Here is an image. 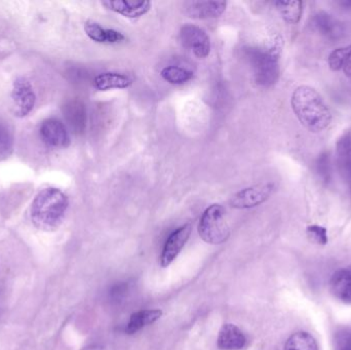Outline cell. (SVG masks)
Masks as SVG:
<instances>
[{
  "label": "cell",
  "instance_id": "cell-25",
  "mask_svg": "<svg viewBox=\"0 0 351 350\" xmlns=\"http://www.w3.org/2000/svg\"><path fill=\"white\" fill-rule=\"evenodd\" d=\"M315 168L323 182L329 183L331 181L332 168L329 153H323L317 158Z\"/></svg>",
  "mask_w": 351,
  "mask_h": 350
},
{
  "label": "cell",
  "instance_id": "cell-19",
  "mask_svg": "<svg viewBox=\"0 0 351 350\" xmlns=\"http://www.w3.org/2000/svg\"><path fill=\"white\" fill-rule=\"evenodd\" d=\"M132 84L131 78L115 72L99 74L94 79V86L98 90H109L113 88H127Z\"/></svg>",
  "mask_w": 351,
  "mask_h": 350
},
{
  "label": "cell",
  "instance_id": "cell-12",
  "mask_svg": "<svg viewBox=\"0 0 351 350\" xmlns=\"http://www.w3.org/2000/svg\"><path fill=\"white\" fill-rule=\"evenodd\" d=\"M103 5L112 12L129 18H138L152 10L150 1H132V0H106Z\"/></svg>",
  "mask_w": 351,
  "mask_h": 350
},
{
  "label": "cell",
  "instance_id": "cell-10",
  "mask_svg": "<svg viewBox=\"0 0 351 350\" xmlns=\"http://www.w3.org/2000/svg\"><path fill=\"white\" fill-rule=\"evenodd\" d=\"M226 6L225 1H189L185 3V12L189 18L206 20L222 16Z\"/></svg>",
  "mask_w": 351,
  "mask_h": 350
},
{
  "label": "cell",
  "instance_id": "cell-29",
  "mask_svg": "<svg viewBox=\"0 0 351 350\" xmlns=\"http://www.w3.org/2000/svg\"><path fill=\"white\" fill-rule=\"evenodd\" d=\"M1 310H2V308H1V300H0V314H1Z\"/></svg>",
  "mask_w": 351,
  "mask_h": 350
},
{
  "label": "cell",
  "instance_id": "cell-5",
  "mask_svg": "<svg viewBox=\"0 0 351 350\" xmlns=\"http://www.w3.org/2000/svg\"><path fill=\"white\" fill-rule=\"evenodd\" d=\"M36 96L26 78L20 77L14 82L12 90V112L16 116L25 117L33 110Z\"/></svg>",
  "mask_w": 351,
  "mask_h": 350
},
{
  "label": "cell",
  "instance_id": "cell-15",
  "mask_svg": "<svg viewBox=\"0 0 351 350\" xmlns=\"http://www.w3.org/2000/svg\"><path fill=\"white\" fill-rule=\"evenodd\" d=\"M334 297L346 304H351V266L339 269L330 281Z\"/></svg>",
  "mask_w": 351,
  "mask_h": 350
},
{
  "label": "cell",
  "instance_id": "cell-2",
  "mask_svg": "<svg viewBox=\"0 0 351 350\" xmlns=\"http://www.w3.org/2000/svg\"><path fill=\"white\" fill-rule=\"evenodd\" d=\"M68 207V197L60 189H43L31 205V220L38 229L53 232L61 225Z\"/></svg>",
  "mask_w": 351,
  "mask_h": 350
},
{
  "label": "cell",
  "instance_id": "cell-4",
  "mask_svg": "<svg viewBox=\"0 0 351 350\" xmlns=\"http://www.w3.org/2000/svg\"><path fill=\"white\" fill-rule=\"evenodd\" d=\"M249 57L258 84L271 86L276 84L280 77V64L278 53L274 49H250Z\"/></svg>",
  "mask_w": 351,
  "mask_h": 350
},
{
  "label": "cell",
  "instance_id": "cell-23",
  "mask_svg": "<svg viewBox=\"0 0 351 350\" xmlns=\"http://www.w3.org/2000/svg\"><path fill=\"white\" fill-rule=\"evenodd\" d=\"M162 76L166 82L172 84H183L193 78V73L189 70L177 66H169L162 70Z\"/></svg>",
  "mask_w": 351,
  "mask_h": 350
},
{
  "label": "cell",
  "instance_id": "cell-13",
  "mask_svg": "<svg viewBox=\"0 0 351 350\" xmlns=\"http://www.w3.org/2000/svg\"><path fill=\"white\" fill-rule=\"evenodd\" d=\"M336 164L342 179L351 188V131L344 133L336 144Z\"/></svg>",
  "mask_w": 351,
  "mask_h": 350
},
{
  "label": "cell",
  "instance_id": "cell-22",
  "mask_svg": "<svg viewBox=\"0 0 351 350\" xmlns=\"http://www.w3.org/2000/svg\"><path fill=\"white\" fill-rule=\"evenodd\" d=\"M285 350H319L317 341L307 332H296L287 340Z\"/></svg>",
  "mask_w": 351,
  "mask_h": 350
},
{
  "label": "cell",
  "instance_id": "cell-17",
  "mask_svg": "<svg viewBox=\"0 0 351 350\" xmlns=\"http://www.w3.org/2000/svg\"><path fill=\"white\" fill-rule=\"evenodd\" d=\"M86 35L95 42L117 43L125 40V35L113 29H105L94 21H88L84 24Z\"/></svg>",
  "mask_w": 351,
  "mask_h": 350
},
{
  "label": "cell",
  "instance_id": "cell-20",
  "mask_svg": "<svg viewBox=\"0 0 351 350\" xmlns=\"http://www.w3.org/2000/svg\"><path fill=\"white\" fill-rule=\"evenodd\" d=\"M328 63L333 71L343 72L351 82V45L334 49L328 57Z\"/></svg>",
  "mask_w": 351,
  "mask_h": 350
},
{
  "label": "cell",
  "instance_id": "cell-18",
  "mask_svg": "<svg viewBox=\"0 0 351 350\" xmlns=\"http://www.w3.org/2000/svg\"><path fill=\"white\" fill-rule=\"evenodd\" d=\"M162 312L160 310H146L132 314L128 323L125 333L129 335L135 334L142 329L154 324L162 318Z\"/></svg>",
  "mask_w": 351,
  "mask_h": 350
},
{
  "label": "cell",
  "instance_id": "cell-24",
  "mask_svg": "<svg viewBox=\"0 0 351 350\" xmlns=\"http://www.w3.org/2000/svg\"><path fill=\"white\" fill-rule=\"evenodd\" d=\"M14 148V136L5 123L0 121V160H5L12 154Z\"/></svg>",
  "mask_w": 351,
  "mask_h": 350
},
{
  "label": "cell",
  "instance_id": "cell-6",
  "mask_svg": "<svg viewBox=\"0 0 351 350\" xmlns=\"http://www.w3.org/2000/svg\"><path fill=\"white\" fill-rule=\"evenodd\" d=\"M180 37L184 47L191 49L199 59H204L210 55V37L200 27L191 24L184 25L180 31Z\"/></svg>",
  "mask_w": 351,
  "mask_h": 350
},
{
  "label": "cell",
  "instance_id": "cell-27",
  "mask_svg": "<svg viewBox=\"0 0 351 350\" xmlns=\"http://www.w3.org/2000/svg\"><path fill=\"white\" fill-rule=\"evenodd\" d=\"M307 234H308L309 238L317 244L326 245L328 242L327 230L322 226H308Z\"/></svg>",
  "mask_w": 351,
  "mask_h": 350
},
{
  "label": "cell",
  "instance_id": "cell-3",
  "mask_svg": "<svg viewBox=\"0 0 351 350\" xmlns=\"http://www.w3.org/2000/svg\"><path fill=\"white\" fill-rule=\"evenodd\" d=\"M198 234L206 244L221 245L228 240L230 229L222 205H212L204 212L198 224Z\"/></svg>",
  "mask_w": 351,
  "mask_h": 350
},
{
  "label": "cell",
  "instance_id": "cell-21",
  "mask_svg": "<svg viewBox=\"0 0 351 350\" xmlns=\"http://www.w3.org/2000/svg\"><path fill=\"white\" fill-rule=\"evenodd\" d=\"M274 4L282 14V18L288 24H297L301 20L303 12L302 1H276Z\"/></svg>",
  "mask_w": 351,
  "mask_h": 350
},
{
  "label": "cell",
  "instance_id": "cell-8",
  "mask_svg": "<svg viewBox=\"0 0 351 350\" xmlns=\"http://www.w3.org/2000/svg\"><path fill=\"white\" fill-rule=\"evenodd\" d=\"M191 225L186 224L182 227L178 228L175 230L165 244L164 250H162V256H160V265L164 268L170 266L175 259L177 258L178 255L181 252L182 249L185 246L191 234Z\"/></svg>",
  "mask_w": 351,
  "mask_h": 350
},
{
  "label": "cell",
  "instance_id": "cell-11",
  "mask_svg": "<svg viewBox=\"0 0 351 350\" xmlns=\"http://www.w3.org/2000/svg\"><path fill=\"white\" fill-rule=\"evenodd\" d=\"M313 28L325 38L329 40H337L344 34L343 25L341 22L334 18L329 12H319L313 16Z\"/></svg>",
  "mask_w": 351,
  "mask_h": 350
},
{
  "label": "cell",
  "instance_id": "cell-7",
  "mask_svg": "<svg viewBox=\"0 0 351 350\" xmlns=\"http://www.w3.org/2000/svg\"><path fill=\"white\" fill-rule=\"evenodd\" d=\"M274 191V185L265 184L247 187L235 193L230 199L231 207L235 209H251L267 201Z\"/></svg>",
  "mask_w": 351,
  "mask_h": 350
},
{
  "label": "cell",
  "instance_id": "cell-28",
  "mask_svg": "<svg viewBox=\"0 0 351 350\" xmlns=\"http://www.w3.org/2000/svg\"><path fill=\"white\" fill-rule=\"evenodd\" d=\"M339 5L341 6L342 8L346 10H350L351 12V0H346V1H340Z\"/></svg>",
  "mask_w": 351,
  "mask_h": 350
},
{
  "label": "cell",
  "instance_id": "cell-16",
  "mask_svg": "<svg viewBox=\"0 0 351 350\" xmlns=\"http://www.w3.org/2000/svg\"><path fill=\"white\" fill-rule=\"evenodd\" d=\"M217 345L221 350H241L247 345V338L235 325L225 324L219 332Z\"/></svg>",
  "mask_w": 351,
  "mask_h": 350
},
{
  "label": "cell",
  "instance_id": "cell-9",
  "mask_svg": "<svg viewBox=\"0 0 351 350\" xmlns=\"http://www.w3.org/2000/svg\"><path fill=\"white\" fill-rule=\"evenodd\" d=\"M41 139L47 145L53 148L69 146L70 137L65 125L55 118L45 119L40 125Z\"/></svg>",
  "mask_w": 351,
  "mask_h": 350
},
{
  "label": "cell",
  "instance_id": "cell-1",
  "mask_svg": "<svg viewBox=\"0 0 351 350\" xmlns=\"http://www.w3.org/2000/svg\"><path fill=\"white\" fill-rule=\"evenodd\" d=\"M293 111L303 127L313 133H321L331 125L332 113L323 97L308 86H300L291 98Z\"/></svg>",
  "mask_w": 351,
  "mask_h": 350
},
{
  "label": "cell",
  "instance_id": "cell-26",
  "mask_svg": "<svg viewBox=\"0 0 351 350\" xmlns=\"http://www.w3.org/2000/svg\"><path fill=\"white\" fill-rule=\"evenodd\" d=\"M334 349L351 350V329H343L335 335Z\"/></svg>",
  "mask_w": 351,
  "mask_h": 350
},
{
  "label": "cell",
  "instance_id": "cell-14",
  "mask_svg": "<svg viewBox=\"0 0 351 350\" xmlns=\"http://www.w3.org/2000/svg\"><path fill=\"white\" fill-rule=\"evenodd\" d=\"M63 114L73 133H84L86 127V109L84 103L78 100L68 101L64 105Z\"/></svg>",
  "mask_w": 351,
  "mask_h": 350
}]
</instances>
